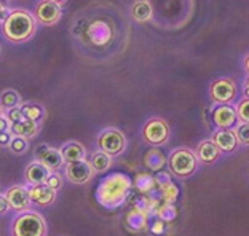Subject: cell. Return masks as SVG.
I'll return each mask as SVG.
<instances>
[{
    "instance_id": "19",
    "label": "cell",
    "mask_w": 249,
    "mask_h": 236,
    "mask_svg": "<svg viewBox=\"0 0 249 236\" xmlns=\"http://www.w3.org/2000/svg\"><path fill=\"white\" fill-rule=\"evenodd\" d=\"M220 156V150L216 147L213 140H203L196 149V158L205 165H211Z\"/></svg>"
},
{
    "instance_id": "25",
    "label": "cell",
    "mask_w": 249,
    "mask_h": 236,
    "mask_svg": "<svg viewBox=\"0 0 249 236\" xmlns=\"http://www.w3.org/2000/svg\"><path fill=\"white\" fill-rule=\"evenodd\" d=\"M21 105V96L16 89H5L0 93V107L3 110L19 107Z\"/></svg>"
},
{
    "instance_id": "40",
    "label": "cell",
    "mask_w": 249,
    "mask_h": 236,
    "mask_svg": "<svg viewBox=\"0 0 249 236\" xmlns=\"http://www.w3.org/2000/svg\"><path fill=\"white\" fill-rule=\"evenodd\" d=\"M243 66H245V70L246 74H249V54L245 58V61H243Z\"/></svg>"
},
{
    "instance_id": "37",
    "label": "cell",
    "mask_w": 249,
    "mask_h": 236,
    "mask_svg": "<svg viewBox=\"0 0 249 236\" xmlns=\"http://www.w3.org/2000/svg\"><path fill=\"white\" fill-rule=\"evenodd\" d=\"M3 131H10V121L5 115L0 117V133H3Z\"/></svg>"
},
{
    "instance_id": "21",
    "label": "cell",
    "mask_w": 249,
    "mask_h": 236,
    "mask_svg": "<svg viewBox=\"0 0 249 236\" xmlns=\"http://www.w3.org/2000/svg\"><path fill=\"white\" fill-rule=\"evenodd\" d=\"M88 161H89V165H91V168L94 169V172H99V174L109 171L110 166H112V156L107 155L106 152H101V150L93 152Z\"/></svg>"
},
{
    "instance_id": "20",
    "label": "cell",
    "mask_w": 249,
    "mask_h": 236,
    "mask_svg": "<svg viewBox=\"0 0 249 236\" xmlns=\"http://www.w3.org/2000/svg\"><path fill=\"white\" fill-rule=\"evenodd\" d=\"M147 219H149V216L133 207V209L124 216V227H126L129 232L139 233L147 227Z\"/></svg>"
},
{
    "instance_id": "23",
    "label": "cell",
    "mask_w": 249,
    "mask_h": 236,
    "mask_svg": "<svg viewBox=\"0 0 249 236\" xmlns=\"http://www.w3.org/2000/svg\"><path fill=\"white\" fill-rule=\"evenodd\" d=\"M19 107H21V112H22V115H24L26 120L40 123L45 118L43 105L37 104V102H24V104H21Z\"/></svg>"
},
{
    "instance_id": "39",
    "label": "cell",
    "mask_w": 249,
    "mask_h": 236,
    "mask_svg": "<svg viewBox=\"0 0 249 236\" xmlns=\"http://www.w3.org/2000/svg\"><path fill=\"white\" fill-rule=\"evenodd\" d=\"M243 91H245L246 98L249 99V77L246 78V82H245V86H243Z\"/></svg>"
},
{
    "instance_id": "13",
    "label": "cell",
    "mask_w": 249,
    "mask_h": 236,
    "mask_svg": "<svg viewBox=\"0 0 249 236\" xmlns=\"http://www.w3.org/2000/svg\"><path fill=\"white\" fill-rule=\"evenodd\" d=\"M236 120H238L236 110L229 104H219L213 110V121L220 129H230L231 126H235Z\"/></svg>"
},
{
    "instance_id": "8",
    "label": "cell",
    "mask_w": 249,
    "mask_h": 236,
    "mask_svg": "<svg viewBox=\"0 0 249 236\" xmlns=\"http://www.w3.org/2000/svg\"><path fill=\"white\" fill-rule=\"evenodd\" d=\"M61 16H62L61 5L50 2V0L38 2L36 10H34V18L42 26H54L61 19Z\"/></svg>"
},
{
    "instance_id": "24",
    "label": "cell",
    "mask_w": 249,
    "mask_h": 236,
    "mask_svg": "<svg viewBox=\"0 0 249 236\" xmlns=\"http://www.w3.org/2000/svg\"><path fill=\"white\" fill-rule=\"evenodd\" d=\"M133 184L142 195L150 193L152 190L155 188V185H157L155 184V177L152 176V174H149V172H139L138 176H136L134 181H133Z\"/></svg>"
},
{
    "instance_id": "6",
    "label": "cell",
    "mask_w": 249,
    "mask_h": 236,
    "mask_svg": "<svg viewBox=\"0 0 249 236\" xmlns=\"http://www.w3.org/2000/svg\"><path fill=\"white\" fill-rule=\"evenodd\" d=\"M169 137V126L161 118H150L142 128V139L152 147L165 144Z\"/></svg>"
},
{
    "instance_id": "35",
    "label": "cell",
    "mask_w": 249,
    "mask_h": 236,
    "mask_svg": "<svg viewBox=\"0 0 249 236\" xmlns=\"http://www.w3.org/2000/svg\"><path fill=\"white\" fill-rule=\"evenodd\" d=\"M11 133L10 131H3L0 133V147H10V142H11Z\"/></svg>"
},
{
    "instance_id": "18",
    "label": "cell",
    "mask_w": 249,
    "mask_h": 236,
    "mask_svg": "<svg viewBox=\"0 0 249 236\" xmlns=\"http://www.w3.org/2000/svg\"><path fill=\"white\" fill-rule=\"evenodd\" d=\"M144 166L147 169L158 172L161 169H165L166 166V155L158 149V147H152L144 153Z\"/></svg>"
},
{
    "instance_id": "7",
    "label": "cell",
    "mask_w": 249,
    "mask_h": 236,
    "mask_svg": "<svg viewBox=\"0 0 249 236\" xmlns=\"http://www.w3.org/2000/svg\"><path fill=\"white\" fill-rule=\"evenodd\" d=\"M66 179L73 185H85L88 184L94 176V169L89 165L88 160L75 161V163H66Z\"/></svg>"
},
{
    "instance_id": "1",
    "label": "cell",
    "mask_w": 249,
    "mask_h": 236,
    "mask_svg": "<svg viewBox=\"0 0 249 236\" xmlns=\"http://www.w3.org/2000/svg\"><path fill=\"white\" fill-rule=\"evenodd\" d=\"M133 181L124 172H110L103 177L94 190V198L104 209H117L126 203Z\"/></svg>"
},
{
    "instance_id": "22",
    "label": "cell",
    "mask_w": 249,
    "mask_h": 236,
    "mask_svg": "<svg viewBox=\"0 0 249 236\" xmlns=\"http://www.w3.org/2000/svg\"><path fill=\"white\" fill-rule=\"evenodd\" d=\"M129 13H131V18L134 21L147 22V21H150V18H152V5L147 2V0H138V2L133 3Z\"/></svg>"
},
{
    "instance_id": "4",
    "label": "cell",
    "mask_w": 249,
    "mask_h": 236,
    "mask_svg": "<svg viewBox=\"0 0 249 236\" xmlns=\"http://www.w3.org/2000/svg\"><path fill=\"white\" fill-rule=\"evenodd\" d=\"M96 147L101 152H106L107 155L120 156L126 149V137L117 128H104L96 137Z\"/></svg>"
},
{
    "instance_id": "30",
    "label": "cell",
    "mask_w": 249,
    "mask_h": 236,
    "mask_svg": "<svg viewBox=\"0 0 249 236\" xmlns=\"http://www.w3.org/2000/svg\"><path fill=\"white\" fill-rule=\"evenodd\" d=\"M236 117L241 123H249V99L241 101V102L236 105Z\"/></svg>"
},
{
    "instance_id": "17",
    "label": "cell",
    "mask_w": 249,
    "mask_h": 236,
    "mask_svg": "<svg viewBox=\"0 0 249 236\" xmlns=\"http://www.w3.org/2000/svg\"><path fill=\"white\" fill-rule=\"evenodd\" d=\"M213 142L216 144V147L222 152H233L238 145V139L235 136V131H230V129H220L213 137Z\"/></svg>"
},
{
    "instance_id": "31",
    "label": "cell",
    "mask_w": 249,
    "mask_h": 236,
    "mask_svg": "<svg viewBox=\"0 0 249 236\" xmlns=\"http://www.w3.org/2000/svg\"><path fill=\"white\" fill-rule=\"evenodd\" d=\"M235 136L238 142L243 145H249V123H241V125L235 129Z\"/></svg>"
},
{
    "instance_id": "9",
    "label": "cell",
    "mask_w": 249,
    "mask_h": 236,
    "mask_svg": "<svg viewBox=\"0 0 249 236\" xmlns=\"http://www.w3.org/2000/svg\"><path fill=\"white\" fill-rule=\"evenodd\" d=\"M36 160L40 161L43 166H47L50 171H58L64 166V160H62L61 150L54 149L48 144H38L36 147Z\"/></svg>"
},
{
    "instance_id": "27",
    "label": "cell",
    "mask_w": 249,
    "mask_h": 236,
    "mask_svg": "<svg viewBox=\"0 0 249 236\" xmlns=\"http://www.w3.org/2000/svg\"><path fill=\"white\" fill-rule=\"evenodd\" d=\"M161 188V198L165 203H174L178 198H179V188H178V185L174 184V182H169L166 185H163Z\"/></svg>"
},
{
    "instance_id": "38",
    "label": "cell",
    "mask_w": 249,
    "mask_h": 236,
    "mask_svg": "<svg viewBox=\"0 0 249 236\" xmlns=\"http://www.w3.org/2000/svg\"><path fill=\"white\" fill-rule=\"evenodd\" d=\"M7 15H8V8L5 7L3 2H0V24H2L3 19L7 18Z\"/></svg>"
},
{
    "instance_id": "28",
    "label": "cell",
    "mask_w": 249,
    "mask_h": 236,
    "mask_svg": "<svg viewBox=\"0 0 249 236\" xmlns=\"http://www.w3.org/2000/svg\"><path fill=\"white\" fill-rule=\"evenodd\" d=\"M8 149L16 155H22V153H26L27 149H29V144H27V139H24V137L13 136L11 137V142H10Z\"/></svg>"
},
{
    "instance_id": "33",
    "label": "cell",
    "mask_w": 249,
    "mask_h": 236,
    "mask_svg": "<svg viewBox=\"0 0 249 236\" xmlns=\"http://www.w3.org/2000/svg\"><path fill=\"white\" fill-rule=\"evenodd\" d=\"M169 182H173V181H171V176H169V172L163 171V169L157 172V176H155V184H158L160 187H163V185H166V184H169Z\"/></svg>"
},
{
    "instance_id": "11",
    "label": "cell",
    "mask_w": 249,
    "mask_h": 236,
    "mask_svg": "<svg viewBox=\"0 0 249 236\" xmlns=\"http://www.w3.org/2000/svg\"><path fill=\"white\" fill-rule=\"evenodd\" d=\"M236 98V86L230 78H219L211 86V99L216 104H230Z\"/></svg>"
},
{
    "instance_id": "26",
    "label": "cell",
    "mask_w": 249,
    "mask_h": 236,
    "mask_svg": "<svg viewBox=\"0 0 249 236\" xmlns=\"http://www.w3.org/2000/svg\"><path fill=\"white\" fill-rule=\"evenodd\" d=\"M157 217L163 222H173L178 217V207L173 203H163L161 206H158V209L155 211Z\"/></svg>"
},
{
    "instance_id": "42",
    "label": "cell",
    "mask_w": 249,
    "mask_h": 236,
    "mask_svg": "<svg viewBox=\"0 0 249 236\" xmlns=\"http://www.w3.org/2000/svg\"><path fill=\"white\" fill-rule=\"evenodd\" d=\"M3 115V109L2 107H0V117H2Z\"/></svg>"
},
{
    "instance_id": "34",
    "label": "cell",
    "mask_w": 249,
    "mask_h": 236,
    "mask_svg": "<svg viewBox=\"0 0 249 236\" xmlns=\"http://www.w3.org/2000/svg\"><path fill=\"white\" fill-rule=\"evenodd\" d=\"M150 232L154 233V235H157V236L163 235V233H165V222L158 219V220H155V222H154V225H152Z\"/></svg>"
},
{
    "instance_id": "3",
    "label": "cell",
    "mask_w": 249,
    "mask_h": 236,
    "mask_svg": "<svg viewBox=\"0 0 249 236\" xmlns=\"http://www.w3.org/2000/svg\"><path fill=\"white\" fill-rule=\"evenodd\" d=\"M11 236H47L48 225L42 214L36 211L18 212L10 225Z\"/></svg>"
},
{
    "instance_id": "12",
    "label": "cell",
    "mask_w": 249,
    "mask_h": 236,
    "mask_svg": "<svg viewBox=\"0 0 249 236\" xmlns=\"http://www.w3.org/2000/svg\"><path fill=\"white\" fill-rule=\"evenodd\" d=\"M29 198L34 206L38 207H50L56 200V190L50 188L47 184L29 185Z\"/></svg>"
},
{
    "instance_id": "16",
    "label": "cell",
    "mask_w": 249,
    "mask_h": 236,
    "mask_svg": "<svg viewBox=\"0 0 249 236\" xmlns=\"http://www.w3.org/2000/svg\"><path fill=\"white\" fill-rule=\"evenodd\" d=\"M10 133H11V136H19L29 140L40 133V123L22 120L19 123H15V125H10Z\"/></svg>"
},
{
    "instance_id": "15",
    "label": "cell",
    "mask_w": 249,
    "mask_h": 236,
    "mask_svg": "<svg viewBox=\"0 0 249 236\" xmlns=\"http://www.w3.org/2000/svg\"><path fill=\"white\" fill-rule=\"evenodd\" d=\"M59 150L64 163H75V161L87 160V149H85L83 144L77 142V140H69Z\"/></svg>"
},
{
    "instance_id": "5",
    "label": "cell",
    "mask_w": 249,
    "mask_h": 236,
    "mask_svg": "<svg viewBox=\"0 0 249 236\" xmlns=\"http://www.w3.org/2000/svg\"><path fill=\"white\" fill-rule=\"evenodd\" d=\"M168 169L176 177H189L196 171V156L187 149L174 150L168 158Z\"/></svg>"
},
{
    "instance_id": "10",
    "label": "cell",
    "mask_w": 249,
    "mask_h": 236,
    "mask_svg": "<svg viewBox=\"0 0 249 236\" xmlns=\"http://www.w3.org/2000/svg\"><path fill=\"white\" fill-rule=\"evenodd\" d=\"M3 195L8 201V206L11 211H15V212L31 211L32 203L29 198V190L26 187H22V185H13V187H10Z\"/></svg>"
},
{
    "instance_id": "29",
    "label": "cell",
    "mask_w": 249,
    "mask_h": 236,
    "mask_svg": "<svg viewBox=\"0 0 249 236\" xmlns=\"http://www.w3.org/2000/svg\"><path fill=\"white\" fill-rule=\"evenodd\" d=\"M3 115L8 118L10 125H15V123H19L22 120H26L24 115H22V112H21V107H13V109L3 110Z\"/></svg>"
},
{
    "instance_id": "36",
    "label": "cell",
    "mask_w": 249,
    "mask_h": 236,
    "mask_svg": "<svg viewBox=\"0 0 249 236\" xmlns=\"http://www.w3.org/2000/svg\"><path fill=\"white\" fill-rule=\"evenodd\" d=\"M10 211V206H8V201L5 198V195H0V216L7 214Z\"/></svg>"
},
{
    "instance_id": "2",
    "label": "cell",
    "mask_w": 249,
    "mask_h": 236,
    "mask_svg": "<svg viewBox=\"0 0 249 236\" xmlns=\"http://www.w3.org/2000/svg\"><path fill=\"white\" fill-rule=\"evenodd\" d=\"M37 21L31 11L15 8L10 10L2 22V34L11 43H26L36 35Z\"/></svg>"
},
{
    "instance_id": "41",
    "label": "cell",
    "mask_w": 249,
    "mask_h": 236,
    "mask_svg": "<svg viewBox=\"0 0 249 236\" xmlns=\"http://www.w3.org/2000/svg\"><path fill=\"white\" fill-rule=\"evenodd\" d=\"M50 2H53V3H58V5H62V3H66L67 0H50Z\"/></svg>"
},
{
    "instance_id": "32",
    "label": "cell",
    "mask_w": 249,
    "mask_h": 236,
    "mask_svg": "<svg viewBox=\"0 0 249 236\" xmlns=\"http://www.w3.org/2000/svg\"><path fill=\"white\" fill-rule=\"evenodd\" d=\"M45 184H47L50 188H53V190H56V192H58V190L61 188V185H62V177L56 171H52Z\"/></svg>"
},
{
    "instance_id": "14",
    "label": "cell",
    "mask_w": 249,
    "mask_h": 236,
    "mask_svg": "<svg viewBox=\"0 0 249 236\" xmlns=\"http://www.w3.org/2000/svg\"><path fill=\"white\" fill-rule=\"evenodd\" d=\"M50 171L47 166H43L40 161H32L27 165L26 171H24V179L29 185H38V184H45L50 176Z\"/></svg>"
}]
</instances>
